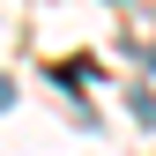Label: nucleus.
Masks as SVG:
<instances>
[{
	"label": "nucleus",
	"mask_w": 156,
	"mask_h": 156,
	"mask_svg": "<svg viewBox=\"0 0 156 156\" xmlns=\"http://www.w3.org/2000/svg\"><path fill=\"white\" fill-rule=\"evenodd\" d=\"M8 97H15V89H8V82H0V104H8Z\"/></svg>",
	"instance_id": "nucleus-1"
}]
</instances>
